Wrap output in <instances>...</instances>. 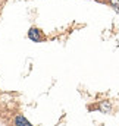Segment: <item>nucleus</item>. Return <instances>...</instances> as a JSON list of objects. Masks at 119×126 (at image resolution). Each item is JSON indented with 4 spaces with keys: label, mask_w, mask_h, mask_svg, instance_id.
<instances>
[{
    "label": "nucleus",
    "mask_w": 119,
    "mask_h": 126,
    "mask_svg": "<svg viewBox=\"0 0 119 126\" xmlns=\"http://www.w3.org/2000/svg\"><path fill=\"white\" fill-rule=\"evenodd\" d=\"M30 38L31 40H34V41H40L41 40V34L38 32V30H35V28H32V30H30Z\"/></svg>",
    "instance_id": "f257e3e1"
},
{
    "label": "nucleus",
    "mask_w": 119,
    "mask_h": 126,
    "mask_svg": "<svg viewBox=\"0 0 119 126\" xmlns=\"http://www.w3.org/2000/svg\"><path fill=\"white\" fill-rule=\"evenodd\" d=\"M15 123H16V126H31V125H30V122H28V120H25V119H24L22 116L16 117Z\"/></svg>",
    "instance_id": "f03ea898"
},
{
    "label": "nucleus",
    "mask_w": 119,
    "mask_h": 126,
    "mask_svg": "<svg viewBox=\"0 0 119 126\" xmlns=\"http://www.w3.org/2000/svg\"><path fill=\"white\" fill-rule=\"evenodd\" d=\"M110 1H112V4L115 6V9L119 12V0H110Z\"/></svg>",
    "instance_id": "7ed1b4c3"
}]
</instances>
